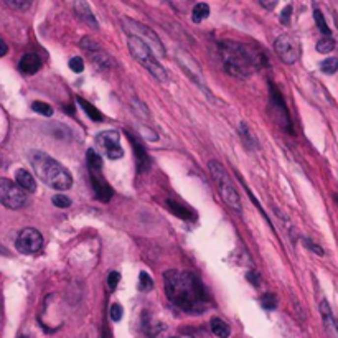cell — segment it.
Wrapping results in <instances>:
<instances>
[{
    "label": "cell",
    "mask_w": 338,
    "mask_h": 338,
    "mask_svg": "<svg viewBox=\"0 0 338 338\" xmlns=\"http://www.w3.org/2000/svg\"><path fill=\"white\" fill-rule=\"evenodd\" d=\"M163 285L168 300L183 312L201 313L211 304L203 282L190 271H167L163 274Z\"/></svg>",
    "instance_id": "obj_1"
},
{
    "label": "cell",
    "mask_w": 338,
    "mask_h": 338,
    "mask_svg": "<svg viewBox=\"0 0 338 338\" xmlns=\"http://www.w3.org/2000/svg\"><path fill=\"white\" fill-rule=\"evenodd\" d=\"M219 53L223 56L224 68L229 74L238 78H246L264 66L266 56L261 51L254 50L249 45L234 43V41H224L221 43Z\"/></svg>",
    "instance_id": "obj_2"
},
{
    "label": "cell",
    "mask_w": 338,
    "mask_h": 338,
    "mask_svg": "<svg viewBox=\"0 0 338 338\" xmlns=\"http://www.w3.org/2000/svg\"><path fill=\"white\" fill-rule=\"evenodd\" d=\"M30 163L33 167L36 177L41 182L55 190H69L73 185V177L66 168L56 162L53 157L41 150H31Z\"/></svg>",
    "instance_id": "obj_3"
},
{
    "label": "cell",
    "mask_w": 338,
    "mask_h": 338,
    "mask_svg": "<svg viewBox=\"0 0 338 338\" xmlns=\"http://www.w3.org/2000/svg\"><path fill=\"white\" fill-rule=\"evenodd\" d=\"M127 46H129L130 55H132L154 78L158 79V81H162V83L167 81L168 74L165 71V68H163L162 64L157 61L155 53H154V50L150 48L149 45H145L142 40L137 38V36H129Z\"/></svg>",
    "instance_id": "obj_4"
},
{
    "label": "cell",
    "mask_w": 338,
    "mask_h": 338,
    "mask_svg": "<svg viewBox=\"0 0 338 338\" xmlns=\"http://www.w3.org/2000/svg\"><path fill=\"white\" fill-rule=\"evenodd\" d=\"M208 168L211 172V177H213L215 183L218 186V191L221 195L223 201L226 203L233 211H236L238 215L243 213V205H241V198L238 195V190L234 188L231 178H229L228 172L224 170V167L216 160H211L208 163Z\"/></svg>",
    "instance_id": "obj_5"
},
{
    "label": "cell",
    "mask_w": 338,
    "mask_h": 338,
    "mask_svg": "<svg viewBox=\"0 0 338 338\" xmlns=\"http://www.w3.org/2000/svg\"><path fill=\"white\" fill-rule=\"evenodd\" d=\"M86 158H88V168H89V177H91L92 191H94L97 200L102 201V203H107L112 198L114 191H112L111 185L107 183L104 175H102V158L92 149H89L86 152Z\"/></svg>",
    "instance_id": "obj_6"
},
{
    "label": "cell",
    "mask_w": 338,
    "mask_h": 338,
    "mask_svg": "<svg viewBox=\"0 0 338 338\" xmlns=\"http://www.w3.org/2000/svg\"><path fill=\"white\" fill-rule=\"evenodd\" d=\"M121 22H122L124 30L129 33V36H137V38L142 40L145 45H149L150 48L155 51V55L165 56V48H163L162 41L155 31L150 30L147 25H142L140 22L132 20V18H127V17H124Z\"/></svg>",
    "instance_id": "obj_7"
},
{
    "label": "cell",
    "mask_w": 338,
    "mask_h": 338,
    "mask_svg": "<svg viewBox=\"0 0 338 338\" xmlns=\"http://www.w3.org/2000/svg\"><path fill=\"white\" fill-rule=\"evenodd\" d=\"M0 201L5 208L17 210L27 203V195L20 186L13 185V182L2 178L0 180Z\"/></svg>",
    "instance_id": "obj_8"
},
{
    "label": "cell",
    "mask_w": 338,
    "mask_h": 338,
    "mask_svg": "<svg viewBox=\"0 0 338 338\" xmlns=\"http://www.w3.org/2000/svg\"><path fill=\"white\" fill-rule=\"evenodd\" d=\"M96 145L111 160H117V158L124 155V150H122L119 140V132H116V130H104V132L97 134Z\"/></svg>",
    "instance_id": "obj_9"
},
{
    "label": "cell",
    "mask_w": 338,
    "mask_h": 338,
    "mask_svg": "<svg viewBox=\"0 0 338 338\" xmlns=\"http://www.w3.org/2000/svg\"><path fill=\"white\" fill-rule=\"evenodd\" d=\"M43 246V236L35 228H25L22 229L20 234L17 236L15 247L22 254H35Z\"/></svg>",
    "instance_id": "obj_10"
},
{
    "label": "cell",
    "mask_w": 338,
    "mask_h": 338,
    "mask_svg": "<svg viewBox=\"0 0 338 338\" xmlns=\"http://www.w3.org/2000/svg\"><path fill=\"white\" fill-rule=\"evenodd\" d=\"M269 88H271V111L274 112L276 122H277L280 127H284L287 130V132H292V122H290L287 106H285L279 89H276L272 83H269Z\"/></svg>",
    "instance_id": "obj_11"
},
{
    "label": "cell",
    "mask_w": 338,
    "mask_h": 338,
    "mask_svg": "<svg viewBox=\"0 0 338 338\" xmlns=\"http://www.w3.org/2000/svg\"><path fill=\"white\" fill-rule=\"evenodd\" d=\"M274 50L276 53L279 55V58L287 64H294L295 61L299 60L300 50L299 45L290 35H280L274 43Z\"/></svg>",
    "instance_id": "obj_12"
},
{
    "label": "cell",
    "mask_w": 338,
    "mask_h": 338,
    "mask_svg": "<svg viewBox=\"0 0 338 338\" xmlns=\"http://www.w3.org/2000/svg\"><path fill=\"white\" fill-rule=\"evenodd\" d=\"M320 315H322L323 327H325L328 337L338 338V323L335 320V317H333V312H332V308H330V305H328L327 300H322L320 302Z\"/></svg>",
    "instance_id": "obj_13"
},
{
    "label": "cell",
    "mask_w": 338,
    "mask_h": 338,
    "mask_svg": "<svg viewBox=\"0 0 338 338\" xmlns=\"http://www.w3.org/2000/svg\"><path fill=\"white\" fill-rule=\"evenodd\" d=\"M18 68L23 74H35L41 68V60L36 53H25L20 58Z\"/></svg>",
    "instance_id": "obj_14"
},
{
    "label": "cell",
    "mask_w": 338,
    "mask_h": 338,
    "mask_svg": "<svg viewBox=\"0 0 338 338\" xmlns=\"http://www.w3.org/2000/svg\"><path fill=\"white\" fill-rule=\"evenodd\" d=\"M74 10H76V15L81 18L83 22H86L91 28H99V23H97L94 13H92L91 7L88 5L86 2H74Z\"/></svg>",
    "instance_id": "obj_15"
},
{
    "label": "cell",
    "mask_w": 338,
    "mask_h": 338,
    "mask_svg": "<svg viewBox=\"0 0 338 338\" xmlns=\"http://www.w3.org/2000/svg\"><path fill=\"white\" fill-rule=\"evenodd\" d=\"M129 140L132 142V147L135 150V157H137V170L139 172H145L150 165V158L147 155V152L142 149V145H140V142L137 139H134L132 135L129 134Z\"/></svg>",
    "instance_id": "obj_16"
},
{
    "label": "cell",
    "mask_w": 338,
    "mask_h": 338,
    "mask_svg": "<svg viewBox=\"0 0 338 338\" xmlns=\"http://www.w3.org/2000/svg\"><path fill=\"white\" fill-rule=\"evenodd\" d=\"M15 180H17V185L20 186L23 191H30V193H33V191L36 190V182H35V178L31 177L30 172L17 170Z\"/></svg>",
    "instance_id": "obj_17"
},
{
    "label": "cell",
    "mask_w": 338,
    "mask_h": 338,
    "mask_svg": "<svg viewBox=\"0 0 338 338\" xmlns=\"http://www.w3.org/2000/svg\"><path fill=\"white\" fill-rule=\"evenodd\" d=\"M76 102H78V106L81 107V109L86 112V116L89 117V119L91 121H96V122H102L104 121V116L101 114L99 111L96 109L94 106L91 104V102H88L86 99H84V97H76Z\"/></svg>",
    "instance_id": "obj_18"
},
{
    "label": "cell",
    "mask_w": 338,
    "mask_h": 338,
    "mask_svg": "<svg viewBox=\"0 0 338 338\" xmlns=\"http://www.w3.org/2000/svg\"><path fill=\"white\" fill-rule=\"evenodd\" d=\"M210 328L218 338H228L229 335H231V328H229V325L224 320H221V318H218V317L211 318Z\"/></svg>",
    "instance_id": "obj_19"
},
{
    "label": "cell",
    "mask_w": 338,
    "mask_h": 338,
    "mask_svg": "<svg viewBox=\"0 0 338 338\" xmlns=\"http://www.w3.org/2000/svg\"><path fill=\"white\" fill-rule=\"evenodd\" d=\"M167 206H168V210H170L173 215H177L178 218H183V219L193 218V213H191L188 208H185V206H182L180 203H177L175 200H167Z\"/></svg>",
    "instance_id": "obj_20"
},
{
    "label": "cell",
    "mask_w": 338,
    "mask_h": 338,
    "mask_svg": "<svg viewBox=\"0 0 338 338\" xmlns=\"http://www.w3.org/2000/svg\"><path fill=\"white\" fill-rule=\"evenodd\" d=\"M208 15H210L208 3H196V5L193 7V12H191V20H193L195 23H200Z\"/></svg>",
    "instance_id": "obj_21"
},
{
    "label": "cell",
    "mask_w": 338,
    "mask_h": 338,
    "mask_svg": "<svg viewBox=\"0 0 338 338\" xmlns=\"http://www.w3.org/2000/svg\"><path fill=\"white\" fill-rule=\"evenodd\" d=\"M239 135H241V139L244 140V144H246L247 147H251V144H252V147L257 149V140L254 139V135L251 134L249 127H247L244 122H241V125H239Z\"/></svg>",
    "instance_id": "obj_22"
},
{
    "label": "cell",
    "mask_w": 338,
    "mask_h": 338,
    "mask_svg": "<svg viewBox=\"0 0 338 338\" xmlns=\"http://www.w3.org/2000/svg\"><path fill=\"white\" fill-rule=\"evenodd\" d=\"M320 71L325 74H333L338 71V58H327L320 63Z\"/></svg>",
    "instance_id": "obj_23"
},
{
    "label": "cell",
    "mask_w": 338,
    "mask_h": 338,
    "mask_svg": "<svg viewBox=\"0 0 338 338\" xmlns=\"http://www.w3.org/2000/svg\"><path fill=\"white\" fill-rule=\"evenodd\" d=\"M313 18H315V23H317L318 30H320L323 35H327V36H332V31H330V28H328L327 22H325V18H323V13H322L320 10H318V8H315V10H313Z\"/></svg>",
    "instance_id": "obj_24"
},
{
    "label": "cell",
    "mask_w": 338,
    "mask_h": 338,
    "mask_svg": "<svg viewBox=\"0 0 338 338\" xmlns=\"http://www.w3.org/2000/svg\"><path fill=\"white\" fill-rule=\"evenodd\" d=\"M31 109L35 112H38V114L45 116V117H51L53 116V107L50 104H46L43 101H35L33 104H31Z\"/></svg>",
    "instance_id": "obj_25"
},
{
    "label": "cell",
    "mask_w": 338,
    "mask_h": 338,
    "mask_svg": "<svg viewBox=\"0 0 338 338\" xmlns=\"http://www.w3.org/2000/svg\"><path fill=\"white\" fill-rule=\"evenodd\" d=\"M333 48H335V40H333L332 36H325V38L318 40V43H317L318 53H330Z\"/></svg>",
    "instance_id": "obj_26"
},
{
    "label": "cell",
    "mask_w": 338,
    "mask_h": 338,
    "mask_svg": "<svg viewBox=\"0 0 338 338\" xmlns=\"http://www.w3.org/2000/svg\"><path fill=\"white\" fill-rule=\"evenodd\" d=\"M261 305H262V308H266V310H274V308L277 307V299H276L274 294H264L261 299Z\"/></svg>",
    "instance_id": "obj_27"
},
{
    "label": "cell",
    "mask_w": 338,
    "mask_h": 338,
    "mask_svg": "<svg viewBox=\"0 0 338 338\" xmlns=\"http://www.w3.org/2000/svg\"><path fill=\"white\" fill-rule=\"evenodd\" d=\"M139 287L145 290V292H149V290L154 289V280L152 277L147 274V272H140V277H139Z\"/></svg>",
    "instance_id": "obj_28"
},
{
    "label": "cell",
    "mask_w": 338,
    "mask_h": 338,
    "mask_svg": "<svg viewBox=\"0 0 338 338\" xmlns=\"http://www.w3.org/2000/svg\"><path fill=\"white\" fill-rule=\"evenodd\" d=\"M109 315H111V318L114 322H119L122 318V315H124V307H122L121 304H112L111 310H109Z\"/></svg>",
    "instance_id": "obj_29"
},
{
    "label": "cell",
    "mask_w": 338,
    "mask_h": 338,
    "mask_svg": "<svg viewBox=\"0 0 338 338\" xmlns=\"http://www.w3.org/2000/svg\"><path fill=\"white\" fill-rule=\"evenodd\" d=\"M69 68H71V71H74V73H83L84 71L83 58H79V56H73V58L69 60Z\"/></svg>",
    "instance_id": "obj_30"
},
{
    "label": "cell",
    "mask_w": 338,
    "mask_h": 338,
    "mask_svg": "<svg viewBox=\"0 0 338 338\" xmlns=\"http://www.w3.org/2000/svg\"><path fill=\"white\" fill-rule=\"evenodd\" d=\"M51 201H53V205L58 206V208H68V206L71 205V200L64 195H55L53 198H51Z\"/></svg>",
    "instance_id": "obj_31"
},
{
    "label": "cell",
    "mask_w": 338,
    "mask_h": 338,
    "mask_svg": "<svg viewBox=\"0 0 338 338\" xmlns=\"http://www.w3.org/2000/svg\"><path fill=\"white\" fill-rule=\"evenodd\" d=\"M3 2H5L8 7L22 8V10H27V8L31 5V2H28V0H3Z\"/></svg>",
    "instance_id": "obj_32"
},
{
    "label": "cell",
    "mask_w": 338,
    "mask_h": 338,
    "mask_svg": "<svg viewBox=\"0 0 338 338\" xmlns=\"http://www.w3.org/2000/svg\"><path fill=\"white\" fill-rule=\"evenodd\" d=\"M132 106H134V109L137 111V112L140 111V116H142V117H147V119L150 117L149 109H147V107H145L144 102H140V101L137 99V97H132Z\"/></svg>",
    "instance_id": "obj_33"
},
{
    "label": "cell",
    "mask_w": 338,
    "mask_h": 338,
    "mask_svg": "<svg viewBox=\"0 0 338 338\" xmlns=\"http://www.w3.org/2000/svg\"><path fill=\"white\" fill-rule=\"evenodd\" d=\"M119 279H121V274L116 271L109 272V276H107V285H109L111 290H114L117 287V284H119Z\"/></svg>",
    "instance_id": "obj_34"
},
{
    "label": "cell",
    "mask_w": 338,
    "mask_h": 338,
    "mask_svg": "<svg viewBox=\"0 0 338 338\" xmlns=\"http://www.w3.org/2000/svg\"><path fill=\"white\" fill-rule=\"evenodd\" d=\"M304 246L305 247H308V249H310L312 252H315V254H318V256H323V249L320 246H317V244H313L310 239H304Z\"/></svg>",
    "instance_id": "obj_35"
},
{
    "label": "cell",
    "mask_w": 338,
    "mask_h": 338,
    "mask_svg": "<svg viewBox=\"0 0 338 338\" xmlns=\"http://www.w3.org/2000/svg\"><path fill=\"white\" fill-rule=\"evenodd\" d=\"M290 15H292V5H285V8L280 12V22L282 23H289Z\"/></svg>",
    "instance_id": "obj_36"
},
{
    "label": "cell",
    "mask_w": 338,
    "mask_h": 338,
    "mask_svg": "<svg viewBox=\"0 0 338 338\" xmlns=\"http://www.w3.org/2000/svg\"><path fill=\"white\" fill-rule=\"evenodd\" d=\"M247 280H249L254 287H259V284H261V279H259V274H257V272H247Z\"/></svg>",
    "instance_id": "obj_37"
},
{
    "label": "cell",
    "mask_w": 338,
    "mask_h": 338,
    "mask_svg": "<svg viewBox=\"0 0 338 338\" xmlns=\"http://www.w3.org/2000/svg\"><path fill=\"white\" fill-rule=\"evenodd\" d=\"M140 130H142V135L144 137H147L149 140H157V134H152V130L147 129V127H140Z\"/></svg>",
    "instance_id": "obj_38"
},
{
    "label": "cell",
    "mask_w": 338,
    "mask_h": 338,
    "mask_svg": "<svg viewBox=\"0 0 338 338\" xmlns=\"http://www.w3.org/2000/svg\"><path fill=\"white\" fill-rule=\"evenodd\" d=\"M261 5L264 7V8H269V10H271V8L276 7V2H261Z\"/></svg>",
    "instance_id": "obj_39"
},
{
    "label": "cell",
    "mask_w": 338,
    "mask_h": 338,
    "mask_svg": "<svg viewBox=\"0 0 338 338\" xmlns=\"http://www.w3.org/2000/svg\"><path fill=\"white\" fill-rule=\"evenodd\" d=\"M0 43H2V55H5L7 53V45H5V41H0Z\"/></svg>",
    "instance_id": "obj_40"
},
{
    "label": "cell",
    "mask_w": 338,
    "mask_h": 338,
    "mask_svg": "<svg viewBox=\"0 0 338 338\" xmlns=\"http://www.w3.org/2000/svg\"><path fill=\"white\" fill-rule=\"evenodd\" d=\"M175 338H193L191 335H182V337H175Z\"/></svg>",
    "instance_id": "obj_41"
},
{
    "label": "cell",
    "mask_w": 338,
    "mask_h": 338,
    "mask_svg": "<svg viewBox=\"0 0 338 338\" xmlns=\"http://www.w3.org/2000/svg\"><path fill=\"white\" fill-rule=\"evenodd\" d=\"M335 198H337V201H338V196H335Z\"/></svg>",
    "instance_id": "obj_42"
},
{
    "label": "cell",
    "mask_w": 338,
    "mask_h": 338,
    "mask_svg": "<svg viewBox=\"0 0 338 338\" xmlns=\"http://www.w3.org/2000/svg\"><path fill=\"white\" fill-rule=\"evenodd\" d=\"M22 338H27V337H22Z\"/></svg>",
    "instance_id": "obj_43"
}]
</instances>
